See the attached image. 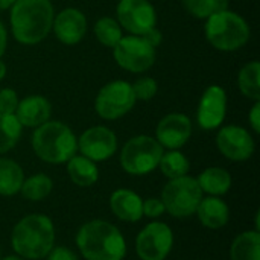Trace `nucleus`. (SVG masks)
<instances>
[{
  "mask_svg": "<svg viewBox=\"0 0 260 260\" xmlns=\"http://www.w3.org/2000/svg\"><path fill=\"white\" fill-rule=\"evenodd\" d=\"M55 8L50 0H15L9 9V26L14 40L35 46L52 32Z\"/></svg>",
  "mask_w": 260,
  "mask_h": 260,
  "instance_id": "1",
  "label": "nucleus"
},
{
  "mask_svg": "<svg viewBox=\"0 0 260 260\" xmlns=\"http://www.w3.org/2000/svg\"><path fill=\"white\" fill-rule=\"evenodd\" d=\"M75 242L85 260H123L126 256L123 233L105 219H91L82 224Z\"/></svg>",
  "mask_w": 260,
  "mask_h": 260,
  "instance_id": "2",
  "label": "nucleus"
},
{
  "mask_svg": "<svg viewBox=\"0 0 260 260\" xmlns=\"http://www.w3.org/2000/svg\"><path fill=\"white\" fill-rule=\"evenodd\" d=\"M56 230L53 221L41 213L21 218L11 232L14 253L26 260L44 259L55 247Z\"/></svg>",
  "mask_w": 260,
  "mask_h": 260,
  "instance_id": "3",
  "label": "nucleus"
},
{
  "mask_svg": "<svg viewBox=\"0 0 260 260\" xmlns=\"http://www.w3.org/2000/svg\"><path fill=\"white\" fill-rule=\"evenodd\" d=\"M34 154L49 165H66L78 154V137L61 120H47L34 129L30 139Z\"/></svg>",
  "mask_w": 260,
  "mask_h": 260,
  "instance_id": "4",
  "label": "nucleus"
},
{
  "mask_svg": "<svg viewBox=\"0 0 260 260\" xmlns=\"http://www.w3.org/2000/svg\"><path fill=\"white\" fill-rule=\"evenodd\" d=\"M204 35L209 44L216 50L236 52L247 46L251 38V29L241 14L224 9L206 20Z\"/></svg>",
  "mask_w": 260,
  "mask_h": 260,
  "instance_id": "5",
  "label": "nucleus"
},
{
  "mask_svg": "<svg viewBox=\"0 0 260 260\" xmlns=\"http://www.w3.org/2000/svg\"><path fill=\"white\" fill-rule=\"evenodd\" d=\"M163 146L155 137L139 134L131 137L120 149L119 163L123 172L134 177H143L158 168L163 155Z\"/></svg>",
  "mask_w": 260,
  "mask_h": 260,
  "instance_id": "6",
  "label": "nucleus"
},
{
  "mask_svg": "<svg viewBox=\"0 0 260 260\" xmlns=\"http://www.w3.org/2000/svg\"><path fill=\"white\" fill-rule=\"evenodd\" d=\"M203 197L204 193L201 192L197 178L187 174L184 177L168 180L161 190L160 200L163 201L168 215L184 219L195 215Z\"/></svg>",
  "mask_w": 260,
  "mask_h": 260,
  "instance_id": "7",
  "label": "nucleus"
},
{
  "mask_svg": "<svg viewBox=\"0 0 260 260\" xmlns=\"http://www.w3.org/2000/svg\"><path fill=\"white\" fill-rule=\"evenodd\" d=\"M136 96L129 82L114 79L102 85L94 98V111L104 120H117L126 116L136 105Z\"/></svg>",
  "mask_w": 260,
  "mask_h": 260,
  "instance_id": "8",
  "label": "nucleus"
},
{
  "mask_svg": "<svg viewBox=\"0 0 260 260\" xmlns=\"http://www.w3.org/2000/svg\"><path fill=\"white\" fill-rule=\"evenodd\" d=\"M113 56L117 66L129 73L148 72L157 59V49H154L140 35H123L113 49Z\"/></svg>",
  "mask_w": 260,
  "mask_h": 260,
  "instance_id": "9",
  "label": "nucleus"
},
{
  "mask_svg": "<svg viewBox=\"0 0 260 260\" xmlns=\"http://www.w3.org/2000/svg\"><path fill=\"white\" fill-rule=\"evenodd\" d=\"M174 244V230L166 222L152 221L137 233L136 254L140 260H166Z\"/></svg>",
  "mask_w": 260,
  "mask_h": 260,
  "instance_id": "10",
  "label": "nucleus"
},
{
  "mask_svg": "<svg viewBox=\"0 0 260 260\" xmlns=\"http://www.w3.org/2000/svg\"><path fill=\"white\" fill-rule=\"evenodd\" d=\"M116 20L129 35H143L157 26V11L149 0H119Z\"/></svg>",
  "mask_w": 260,
  "mask_h": 260,
  "instance_id": "11",
  "label": "nucleus"
},
{
  "mask_svg": "<svg viewBox=\"0 0 260 260\" xmlns=\"http://www.w3.org/2000/svg\"><path fill=\"white\" fill-rule=\"evenodd\" d=\"M119 148L116 133L105 125H94L87 128L78 137V152L94 163L110 160Z\"/></svg>",
  "mask_w": 260,
  "mask_h": 260,
  "instance_id": "12",
  "label": "nucleus"
},
{
  "mask_svg": "<svg viewBox=\"0 0 260 260\" xmlns=\"http://www.w3.org/2000/svg\"><path fill=\"white\" fill-rule=\"evenodd\" d=\"M216 148L230 161H247L256 151L253 134L241 125H224L218 128Z\"/></svg>",
  "mask_w": 260,
  "mask_h": 260,
  "instance_id": "13",
  "label": "nucleus"
},
{
  "mask_svg": "<svg viewBox=\"0 0 260 260\" xmlns=\"http://www.w3.org/2000/svg\"><path fill=\"white\" fill-rule=\"evenodd\" d=\"M229 98L224 87L218 84L209 85L198 102L197 108V123L204 131H215L222 126L227 117Z\"/></svg>",
  "mask_w": 260,
  "mask_h": 260,
  "instance_id": "14",
  "label": "nucleus"
},
{
  "mask_svg": "<svg viewBox=\"0 0 260 260\" xmlns=\"http://www.w3.org/2000/svg\"><path fill=\"white\" fill-rule=\"evenodd\" d=\"M193 125L184 113H169L155 126V140L163 149H181L192 137Z\"/></svg>",
  "mask_w": 260,
  "mask_h": 260,
  "instance_id": "15",
  "label": "nucleus"
},
{
  "mask_svg": "<svg viewBox=\"0 0 260 260\" xmlns=\"http://www.w3.org/2000/svg\"><path fill=\"white\" fill-rule=\"evenodd\" d=\"M52 30L59 43L66 46H75L87 35L88 21L81 9L64 8L59 12H55Z\"/></svg>",
  "mask_w": 260,
  "mask_h": 260,
  "instance_id": "16",
  "label": "nucleus"
},
{
  "mask_svg": "<svg viewBox=\"0 0 260 260\" xmlns=\"http://www.w3.org/2000/svg\"><path fill=\"white\" fill-rule=\"evenodd\" d=\"M111 213L122 222H139L143 219V198L131 189H116L111 192L110 200Z\"/></svg>",
  "mask_w": 260,
  "mask_h": 260,
  "instance_id": "17",
  "label": "nucleus"
},
{
  "mask_svg": "<svg viewBox=\"0 0 260 260\" xmlns=\"http://www.w3.org/2000/svg\"><path fill=\"white\" fill-rule=\"evenodd\" d=\"M15 116L23 128H38L40 125L50 120L52 104L41 94H29L20 99Z\"/></svg>",
  "mask_w": 260,
  "mask_h": 260,
  "instance_id": "18",
  "label": "nucleus"
},
{
  "mask_svg": "<svg viewBox=\"0 0 260 260\" xmlns=\"http://www.w3.org/2000/svg\"><path fill=\"white\" fill-rule=\"evenodd\" d=\"M203 227L209 230H221L230 221V207L221 197H203L195 212Z\"/></svg>",
  "mask_w": 260,
  "mask_h": 260,
  "instance_id": "19",
  "label": "nucleus"
},
{
  "mask_svg": "<svg viewBox=\"0 0 260 260\" xmlns=\"http://www.w3.org/2000/svg\"><path fill=\"white\" fill-rule=\"evenodd\" d=\"M203 193L210 197H224L230 192L233 178L232 174L219 166L206 168L198 177H195Z\"/></svg>",
  "mask_w": 260,
  "mask_h": 260,
  "instance_id": "20",
  "label": "nucleus"
},
{
  "mask_svg": "<svg viewBox=\"0 0 260 260\" xmlns=\"http://www.w3.org/2000/svg\"><path fill=\"white\" fill-rule=\"evenodd\" d=\"M66 168L70 181L78 187H91L99 181L98 163L81 154H75L66 163Z\"/></svg>",
  "mask_w": 260,
  "mask_h": 260,
  "instance_id": "21",
  "label": "nucleus"
},
{
  "mask_svg": "<svg viewBox=\"0 0 260 260\" xmlns=\"http://www.w3.org/2000/svg\"><path fill=\"white\" fill-rule=\"evenodd\" d=\"M24 180V171L12 158L0 155V197H14L20 193Z\"/></svg>",
  "mask_w": 260,
  "mask_h": 260,
  "instance_id": "22",
  "label": "nucleus"
},
{
  "mask_svg": "<svg viewBox=\"0 0 260 260\" xmlns=\"http://www.w3.org/2000/svg\"><path fill=\"white\" fill-rule=\"evenodd\" d=\"M230 260H260V232L239 233L230 245Z\"/></svg>",
  "mask_w": 260,
  "mask_h": 260,
  "instance_id": "23",
  "label": "nucleus"
},
{
  "mask_svg": "<svg viewBox=\"0 0 260 260\" xmlns=\"http://www.w3.org/2000/svg\"><path fill=\"white\" fill-rule=\"evenodd\" d=\"M53 190V180L44 174V172H37L29 177H24L20 193L24 200L38 203L47 198Z\"/></svg>",
  "mask_w": 260,
  "mask_h": 260,
  "instance_id": "24",
  "label": "nucleus"
},
{
  "mask_svg": "<svg viewBox=\"0 0 260 260\" xmlns=\"http://www.w3.org/2000/svg\"><path fill=\"white\" fill-rule=\"evenodd\" d=\"M239 91L250 101H260V62L250 61L244 64L238 73Z\"/></svg>",
  "mask_w": 260,
  "mask_h": 260,
  "instance_id": "25",
  "label": "nucleus"
},
{
  "mask_svg": "<svg viewBox=\"0 0 260 260\" xmlns=\"http://www.w3.org/2000/svg\"><path fill=\"white\" fill-rule=\"evenodd\" d=\"M157 169H160V172L168 180H172L187 175L190 171V161L187 155L180 149H166L160 158Z\"/></svg>",
  "mask_w": 260,
  "mask_h": 260,
  "instance_id": "26",
  "label": "nucleus"
},
{
  "mask_svg": "<svg viewBox=\"0 0 260 260\" xmlns=\"http://www.w3.org/2000/svg\"><path fill=\"white\" fill-rule=\"evenodd\" d=\"M23 134V126L15 114H0V155L17 146Z\"/></svg>",
  "mask_w": 260,
  "mask_h": 260,
  "instance_id": "27",
  "label": "nucleus"
},
{
  "mask_svg": "<svg viewBox=\"0 0 260 260\" xmlns=\"http://www.w3.org/2000/svg\"><path fill=\"white\" fill-rule=\"evenodd\" d=\"M93 32L96 40L108 49H114L123 37V29L114 17H101L93 26Z\"/></svg>",
  "mask_w": 260,
  "mask_h": 260,
  "instance_id": "28",
  "label": "nucleus"
},
{
  "mask_svg": "<svg viewBox=\"0 0 260 260\" xmlns=\"http://www.w3.org/2000/svg\"><path fill=\"white\" fill-rule=\"evenodd\" d=\"M229 0H183V6L192 17L207 20L215 12L229 9Z\"/></svg>",
  "mask_w": 260,
  "mask_h": 260,
  "instance_id": "29",
  "label": "nucleus"
},
{
  "mask_svg": "<svg viewBox=\"0 0 260 260\" xmlns=\"http://www.w3.org/2000/svg\"><path fill=\"white\" fill-rule=\"evenodd\" d=\"M136 101L149 102L158 93V84L152 76H140L134 84H131Z\"/></svg>",
  "mask_w": 260,
  "mask_h": 260,
  "instance_id": "30",
  "label": "nucleus"
},
{
  "mask_svg": "<svg viewBox=\"0 0 260 260\" xmlns=\"http://www.w3.org/2000/svg\"><path fill=\"white\" fill-rule=\"evenodd\" d=\"M20 98L14 88H2L0 90V114H15Z\"/></svg>",
  "mask_w": 260,
  "mask_h": 260,
  "instance_id": "31",
  "label": "nucleus"
},
{
  "mask_svg": "<svg viewBox=\"0 0 260 260\" xmlns=\"http://www.w3.org/2000/svg\"><path fill=\"white\" fill-rule=\"evenodd\" d=\"M166 213L163 201L160 198H146L143 200V218L148 219H158Z\"/></svg>",
  "mask_w": 260,
  "mask_h": 260,
  "instance_id": "32",
  "label": "nucleus"
},
{
  "mask_svg": "<svg viewBox=\"0 0 260 260\" xmlns=\"http://www.w3.org/2000/svg\"><path fill=\"white\" fill-rule=\"evenodd\" d=\"M46 260H79L78 257V254L73 251V250H70L69 247H62V245H55L50 251H49V254L44 257Z\"/></svg>",
  "mask_w": 260,
  "mask_h": 260,
  "instance_id": "33",
  "label": "nucleus"
},
{
  "mask_svg": "<svg viewBox=\"0 0 260 260\" xmlns=\"http://www.w3.org/2000/svg\"><path fill=\"white\" fill-rule=\"evenodd\" d=\"M248 123L254 134L260 133V101L254 102L250 113H248Z\"/></svg>",
  "mask_w": 260,
  "mask_h": 260,
  "instance_id": "34",
  "label": "nucleus"
},
{
  "mask_svg": "<svg viewBox=\"0 0 260 260\" xmlns=\"http://www.w3.org/2000/svg\"><path fill=\"white\" fill-rule=\"evenodd\" d=\"M140 37H143L154 49H157L160 44H161V41H163V34L160 32V29L155 26V27H152L151 30H148L146 34H143V35H140Z\"/></svg>",
  "mask_w": 260,
  "mask_h": 260,
  "instance_id": "35",
  "label": "nucleus"
},
{
  "mask_svg": "<svg viewBox=\"0 0 260 260\" xmlns=\"http://www.w3.org/2000/svg\"><path fill=\"white\" fill-rule=\"evenodd\" d=\"M8 47V30L5 27V24L0 21V58L5 55Z\"/></svg>",
  "mask_w": 260,
  "mask_h": 260,
  "instance_id": "36",
  "label": "nucleus"
},
{
  "mask_svg": "<svg viewBox=\"0 0 260 260\" xmlns=\"http://www.w3.org/2000/svg\"><path fill=\"white\" fill-rule=\"evenodd\" d=\"M6 75H8V67L5 64V61L0 58V81H3L6 78Z\"/></svg>",
  "mask_w": 260,
  "mask_h": 260,
  "instance_id": "37",
  "label": "nucleus"
},
{
  "mask_svg": "<svg viewBox=\"0 0 260 260\" xmlns=\"http://www.w3.org/2000/svg\"><path fill=\"white\" fill-rule=\"evenodd\" d=\"M15 0H0V11H6L11 9V6L14 5Z\"/></svg>",
  "mask_w": 260,
  "mask_h": 260,
  "instance_id": "38",
  "label": "nucleus"
},
{
  "mask_svg": "<svg viewBox=\"0 0 260 260\" xmlns=\"http://www.w3.org/2000/svg\"><path fill=\"white\" fill-rule=\"evenodd\" d=\"M0 260H26V259H23V257H20V256H17V254H11V256H6V257H2Z\"/></svg>",
  "mask_w": 260,
  "mask_h": 260,
  "instance_id": "39",
  "label": "nucleus"
},
{
  "mask_svg": "<svg viewBox=\"0 0 260 260\" xmlns=\"http://www.w3.org/2000/svg\"><path fill=\"white\" fill-rule=\"evenodd\" d=\"M0 259H2V251H0Z\"/></svg>",
  "mask_w": 260,
  "mask_h": 260,
  "instance_id": "40",
  "label": "nucleus"
}]
</instances>
